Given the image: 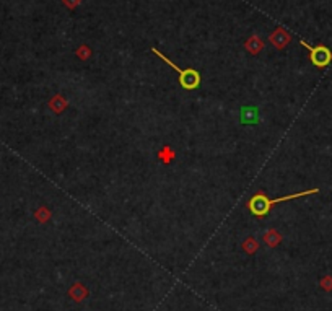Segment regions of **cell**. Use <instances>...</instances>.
<instances>
[{
	"instance_id": "cell-1",
	"label": "cell",
	"mask_w": 332,
	"mask_h": 311,
	"mask_svg": "<svg viewBox=\"0 0 332 311\" xmlns=\"http://www.w3.org/2000/svg\"><path fill=\"white\" fill-rule=\"evenodd\" d=\"M317 193H319V189L316 188V189H310V191H303V193L283 195V197L272 199V200H270L264 193H258L249 199L248 209L251 210V214L256 215V217H264V215L269 214V210L272 209L275 204H280V202H285V200H292V199H298V197H305V195H311V194H317Z\"/></svg>"
},
{
	"instance_id": "cell-2",
	"label": "cell",
	"mask_w": 332,
	"mask_h": 311,
	"mask_svg": "<svg viewBox=\"0 0 332 311\" xmlns=\"http://www.w3.org/2000/svg\"><path fill=\"white\" fill-rule=\"evenodd\" d=\"M151 52L153 54H156L160 57V59H163L166 64H168L171 69H174L179 74V83H181V87L183 88H186V90H194V88H197L199 87V83H201V75H199V72L197 70H194V69H179V67L176 64H173L171 60L166 57L163 52H160L158 49H151Z\"/></svg>"
},
{
	"instance_id": "cell-3",
	"label": "cell",
	"mask_w": 332,
	"mask_h": 311,
	"mask_svg": "<svg viewBox=\"0 0 332 311\" xmlns=\"http://www.w3.org/2000/svg\"><path fill=\"white\" fill-rule=\"evenodd\" d=\"M301 46H305L306 49L310 51V59L316 67H326L332 60V52H331L329 47H326L322 44L313 47V46H310L306 41H303V39H301Z\"/></svg>"
},
{
	"instance_id": "cell-4",
	"label": "cell",
	"mask_w": 332,
	"mask_h": 311,
	"mask_svg": "<svg viewBox=\"0 0 332 311\" xmlns=\"http://www.w3.org/2000/svg\"><path fill=\"white\" fill-rule=\"evenodd\" d=\"M269 41H270V44L275 47V49H283L285 46L290 44L292 35L287 30H283V28H275V30L270 33Z\"/></svg>"
},
{
	"instance_id": "cell-5",
	"label": "cell",
	"mask_w": 332,
	"mask_h": 311,
	"mask_svg": "<svg viewBox=\"0 0 332 311\" xmlns=\"http://www.w3.org/2000/svg\"><path fill=\"white\" fill-rule=\"evenodd\" d=\"M241 124H258L259 122V109L256 106H243L240 109Z\"/></svg>"
},
{
	"instance_id": "cell-6",
	"label": "cell",
	"mask_w": 332,
	"mask_h": 311,
	"mask_svg": "<svg viewBox=\"0 0 332 311\" xmlns=\"http://www.w3.org/2000/svg\"><path fill=\"white\" fill-rule=\"evenodd\" d=\"M67 108H69V101H67V98L62 97V95L57 93L49 99V109L54 114H62Z\"/></svg>"
},
{
	"instance_id": "cell-7",
	"label": "cell",
	"mask_w": 332,
	"mask_h": 311,
	"mask_svg": "<svg viewBox=\"0 0 332 311\" xmlns=\"http://www.w3.org/2000/svg\"><path fill=\"white\" fill-rule=\"evenodd\" d=\"M69 296L74 301L80 303V301H83L88 296V289L83 284H80V282H75V284L69 289Z\"/></svg>"
},
{
	"instance_id": "cell-8",
	"label": "cell",
	"mask_w": 332,
	"mask_h": 311,
	"mask_svg": "<svg viewBox=\"0 0 332 311\" xmlns=\"http://www.w3.org/2000/svg\"><path fill=\"white\" fill-rule=\"evenodd\" d=\"M262 241H264V245L267 248H275V246H278L282 243V235H280V232H278V230L270 228L262 235Z\"/></svg>"
},
{
	"instance_id": "cell-9",
	"label": "cell",
	"mask_w": 332,
	"mask_h": 311,
	"mask_svg": "<svg viewBox=\"0 0 332 311\" xmlns=\"http://www.w3.org/2000/svg\"><path fill=\"white\" fill-rule=\"evenodd\" d=\"M244 47H246V51L249 52V54H259V52H262L264 51V41L260 39V38L258 35H253L251 38H248L244 42Z\"/></svg>"
},
{
	"instance_id": "cell-10",
	"label": "cell",
	"mask_w": 332,
	"mask_h": 311,
	"mask_svg": "<svg viewBox=\"0 0 332 311\" xmlns=\"http://www.w3.org/2000/svg\"><path fill=\"white\" fill-rule=\"evenodd\" d=\"M158 158L163 161L165 165H169V163H173L174 158H176V152H174L169 145H165L158 152Z\"/></svg>"
},
{
	"instance_id": "cell-11",
	"label": "cell",
	"mask_w": 332,
	"mask_h": 311,
	"mask_svg": "<svg viewBox=\"0 0 332 311\" xmlns=\"http://www.w3.org/2000/svg\"><path fill=\"white\" fill-rule=\"evenodd\" d=\"M241 248H243V251L246 253V254H254V253L259 250V241L256 240L254 236H248V238H246V240L243 241V245H241Z\"/></svg>"
},
{
	"instance_id": "cell-12",
	"label": "cell",
	"mask_w": 332,
	"mask_h": 311,
	"mask_svg": "<svg viewBox=\"0 0 332 311\" xmlns=\"http://www.w3.org/2000/svg\"><path fill=\"white\" fill-rule=\"evenodd\" d=\"M51 217H52V212L47 207H39L35 212V218L37 220V222L39 223H47L51 220Z\"/></svg>"
},
{
	"instance_id": "cell-13",
	"label": "cell",
	"mask_w": 332,
	"mask_h": 311,
	"mask_svg": "<svg viewBox=\"0 0 332 311\" xmlns=\"http://www.w3.org/2000/svg\"><path fill=\"white\" fill-rule=\"evenodd\" d=\"M75 56H77L80 60H88L90 56H92V49H90L87 44H82L80 47H77V51H75Z\"/></svg>"
},
{
	"instance_id": "cell-14",
	"label": "cell",
	"mask_w": 332,
	"mask_h": 311,
	"mask_svg": "<svg viewBox=\"0 0 332 311\" xmlns=\"http://www.w3.org/2000/svg\"><path fill=\"white\" fill-rule=\"evenodd\" d=\"M62 3L69 8V10H75V8L82 3V0H62Z\"/></svg>"
},
{
	"instance_id": "cell-15",
	"label": "cell",
	"mask_w": 332,
	"mask_h": 311,
	"mask_svg": "<svg viewBox=\"0 0 332 311\" xmlns=\"http://www.w3.org/2000/svg\"><path fill=\"white\" fill-rule=\"evenodd\" d=\"M321 287L324 290H332V277H324L321 280Z\"/></svg>"
}]
</instances>
